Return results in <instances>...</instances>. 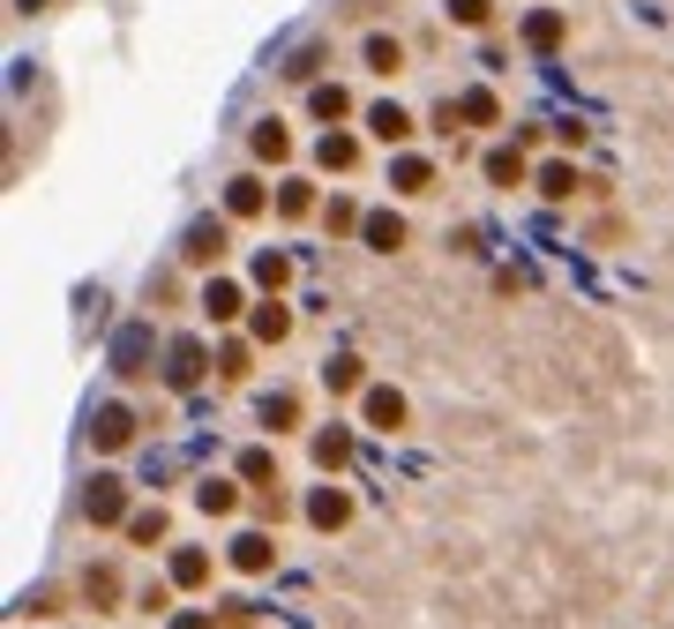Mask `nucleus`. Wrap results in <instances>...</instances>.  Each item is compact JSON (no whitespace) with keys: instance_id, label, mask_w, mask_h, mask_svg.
I'll return each mask as SVG.
<instances>
[{"instance_id":"29","label":"nucleus","mask_w":674,"mask_h":629,"mask_svg":"<svg viewBox=\"0 0 674 629\" xmlns=\"http://www.w3.org/2000/svg\"><path fill=\"white\" fill-rule=\"evenodd\" d=\"M307 210H315V188H307V180H285V188H278V217H307Z\"/></svg>"},{"instance_id":"33","label":"nucleus","mask_w":674,"mask_h":629,"mask_svg":"<svg viewBox=\"0 0 674 629\" xmlns=\"http://www.w3.org/2000/svg\"><path fill=\"white\" fill-rule=\"evenodd\" d=\"M217 375H233V382L248 375V345H225V352H217Z\"/></svg>"},{"instance_id":"8","label":"nucleus","mask_w":674,"mask_h":629,"mask_svg":"<svg viewBox=\"0 0 674 629\" xmlns=\"http://www.w3.org/2000/svg\"><path fill=\"white\" fill-rule=\"evenodd\" d=\"M360 413H368V427H382V435H397V427H405V397H397V390H390V382H375V390H368V405H360Z\"/></svg>"},{"instance_id":"19","label":"nucleus","mask_w":674,"mask_h":629,"mask_svg":"<svg viewBox=\"0 0 674 629\" xmlns=\"http://www.w3.org/2000/svg\"><path fill=\"white\" fill-rule=\"evenodd\" d=\"M172 585H211V554H203V547H180V554H172Z\"/></svg>"},{"instance_id":"26","label":"nucleus","mask_w":674,"mask_h":629,"mask_svg":"<svg viewBox=\"0 0 674 629\" xmlns=\"http://www.w3.org/2000/svg\"><path fill=\"white\" fill-rule=\"evenodd\" d=\"M293 419H300V397H293V390L262 397V427H270V435H278V427H293Z\"/></svg>"},{"instance_id":"7","label":"nucleus","mask_w":674,"mask_h":629,"mask_svg":"<svg viewBox=\"0 0 674 629\" xmlns=\"http://www.w3.org/2000/svg\"><path fill=\"white\" fill-rule=\"evenodd\" d=\"M262 203H270V188H262L255 172H240V180H225V217H262Z\"/></svg>"},{"instance_id":"15","label":"nucleus","mask_w":674,"mask_h":629,"mask_svg":"<svg viewBox=\"0 0 674 629\" xmlns=\"http://www.w3.org/2000/svg\"><path fill=\"white\" fill-rule=\"evenodd\" d=\"M255 158H262V166H285V158H293V135H285V121H262V127H255Z\"/></svg>"},{"instance_id":"23","label":"nucleus","mask_w":674,"mask_h":629,"mask_svg":"<svg viewBox=\"0 0 674 629\" xmlns=\"http://www.w3.org/2000/svg\"><path fill=\"white\" fill-rule=\"evenodd\" d=\"M532 180H540V195H548V203H570V195H577V172H570V166H540Z\"/></svg>"},{"instance_id":"3","label":"nucleus","mask_w":674,"mask_h":629,"mask_svg":"<svg viewBox=\"0 0 674 629\" xmlns=\"http://www.w3.org/2000/svg\"><path fill=\"white\" fill-rule=\"evenodd\" d=\"M121 509H127L121 480H113V472H98V480L83 487V517H90V525H121Z\"/></svg>"},{"instance_id":"25","label":"nucleus","mask_w":674,"mask_h":629,"mask_svg":"<svg viewBox=\"0 0 674 629\" xmlns=\"http://www.w3.org/2000/svg\"><path fill=\"white\" fill-rule=\"evenodd\" d=\"M240 480L270 495V487H278V458H270V450H248V458H240Z\"/></svg>"},{"instance_id":"24","label":"nucleus","mask_w":674,"mask_h":629,"mask_svg":"<svg viewBox=\"0 0 674 629\" xmlns=\"http://www.w3.org/2000/svg\"><path fill=\"white\" fill-rule=\"evenodd\" d=\"M368 68H375V76H397V68H405V45L375 31V38H368Z\"/></svg>"},{"instance_id":"11","label":"nucleus","mask_w":674,"mask_h":629,"mask_svg":"<svg viewBox=\"0 0 674 629\" xmlns=\"http://www.w3.org/2000/svg\"><path fill=\"white\" fill-rule=\"evenodd\" d=\"M315 166H323V172H352V166H360V143H352V135H337V127H330V135L315 143Z\"/></svg>"},{"instance_id":"14","label":"nucleus","mask_w":674,"mask_h":629,"mask_svg":"<svg viewBox=\"0 0 674 629\" xmlns=\"http://www.w3.org/2000/svg\"><path fill=\"white\" fill-rule=\"evenodd\" d=\"M307 517H315L323 532H337V525H352V495H345V487H323V495L307 503Z\"/></svg>"},{"instance_id":"21","label":"nucleus","mask_w":674,"mask_h":629,"mask_svg":"<svg viewBox=\"0 0 674 629\" xmlns=\"http://www.w3.org/2000/svg\"><path fill=\"white\" fill-rule=\"evenodd\" d=\"M233 503H240L233 480H203V487H195V509H203V517H233Z\"/></svg>"},{"instance_id":"10","label":"nucleus","mask_w":674,"mask_h":629,"mask_svg":"<svg viewBox=\"0 0 674 629\" xmlns=\"http://www.w3.org/2000/svg\"><path fill=\"white\" fill-rule=\"evenodd\" d=\"M248 330H255V345H285V337H293V315H285L278 300H262L248 315Z\"/></svg>"},{"instance_id":"1","label":"nucleus","mask_w":674,"mask_h":629,"mask_svg":"<svg viewBox=\"0 0 674 629\" xmlns=\"http://www.w3.org/2000/svg\"><path fill=\"white\" fill-rule=\"evenodd\" d=\"M225 240H233L225 217H195L188 240H180V262H188V270H217V262H225Z\"/></svg>"},{"instance_id":"34","label":"nucleus","mask_w":674,"mask_h":629,"mask_svg":"<svg viewBox=\"0 0 674 629\" xmlns=\"http://www.w3.org/2000/svg\"><path fill=\"white\" fill-rule=\"evenodd\" d=\"M315 60H323V45H300V53H293V68H285V76H293V83H307V76H315Z\"/></svg>"},{"instance_id":"31","label":"nucleus","mask_w":674,"mask_h":629,"mask_svg":"<svg viewBox=\"0 0 674 629\" xmlns=\"http://www.w3.org/2000/svg\"><path fill=\"white\" fill-rule=\"evenodd\" d=\"M487 15H495V0H450V23H464V31H487Z\"/></svg>"},{"instance_id":"20","label":"nucleus","mask_w":674,"mask_h":629,"mask_svg":"<svg viewBox=\"0 0 674 629\" xmlns=\"http://www.w3.org/2000/svg\"><path fill=\"white\" fill-rule=\"evenodd\" d=\"M307 113H315V121H345V113H352V98H345L337 83H315V90H307Z\"/></svg>"},{"instance_id":"35","label":"nucleus","mask_w":674,"mask_h":629,"mask_svg":"<svg viewBox=\"0 0 674 629\" xmlns=\"http://www.w3.org/2000/svg\"><path fill=\"white\" fill-rule=\"evenodd\" d=\"M172 629H217V622H211V615H180Z\"/></svg>"},{"instance_id":"4","label":"nucleus","mask_w":674,"mask_h":629,"mask_svg":"<svg viewBox=\"0 0 674 629\" xmlns=\"http://www.w3.org/2000/svg\"><path fill=\"white\" fill-rule=\"evenodd\" d=\"M166 382L172 390H195V382H203V345H195V337H172L166 345Z\"/></svg>"},{"instance_id":"32","label":"nucleus","mask_w":674,"mask_h":629,"mask_svg":"<svg viewBox=\"0 0 674 629\" xmlns=\"http://www.w3.org/2000/svg\"><path fill=\"white\" fill-rule=\"evenodd\" d=\"M127 532H135V540H166V509H135Z\"/></svg>"},{"instance_id":"28","label":"nucleus","mask_w":674,"mask_h":629,"mask_svg":"<svg viewBox=\"0 0 674 629\" xmlns=\"http://www.w3.org/2000/svg\"><path fill=\"white\" fill-rule=\"evenodd\" d=\"M487 180H495V188H517V180H525V158H517V150H487Z\"/></svg>"},{"instance_id":"27","label":"nucleus","mask_w":674,"mask_h":629,"mask_svg":"<svg viewBox=\"0 0 674 629\" xmlns=\"http://www.w3.org/2000/svg\"><path fill=\"white\" fill-rule=\"evenodd\" d=\"M323 382H330L337 397H345V390H360V352H337L330 368H323Z\"/></svg>"},{"instance_id":"9","label":"nucleus","mask_w":674,"mask_h":629,"mask_svg":"<svg viewBox=\"0 0 674 629\" xmlns=\"http://www.w3.org/2000/svg\"><path fill=\"white\" fill-rule=\"evenodd\" d=\"M562 38H570V23H562L554 8H532V15H525V45H532V53H554Z\"/></svg>"},{"instance_id":"12","label":"nucleus","mask_w":674,"mask_h":629,"mask_svg":"<svg viewBox=\"0 0 674 629\" xmlns=\"http://www.w3.org/2000/svg\"><path fill=\"white\" fill-rule=\"evenodd\" d=\"M240 307H248V300H240L233 278H211V285H203V315H211V323H233Z\"/></svg>"},{"instance_id":"2","label":"nucleus","mask_w":674,"mask_h":629,"mask_svg":"<svg viewBox=\"0 0 674 629\" xmlns=\"http://www.w3.org/2000/svg\"><path fill=\"white\" fill-rule=\"evenodd\" d=\"M90 442H98L105 458L127 450V442H135V413H127V405H98V413H90Z\"/></svg>"},{"instance_id":"5","label":"nucleus","mask_w":674,"mask_h":629,"mask_svg":"<svg viewBox=\"0 0 674 629\" xmlns=\"http://www.w3.org/2000/svg\"><path fill=\"white\" fill-rule=\"evenodd\" d=\"M360 240H368L375 255H397V248H405V217H397V210H368Z\"/></svg>"},{"instance_id":"17","label":"nucleus","mask_w":674,"mask_h":629,"mask_svg":"<svg viewBox=\"0 0 674 629\" xmlns=\"http://www.w3.org/2000/svg\"><path fill=\"white\" fill-rule=\"evenodd\" d=\"M270 562H278V547L262 540V532H240V540H233V570H248V577H255V570H270Z\"/></svg>"},{"instance_id":"6","label":"nucleus","mask_w":674,"mask_h":629,"mask_svg":"<svg viewBox=\"0 0 674 629\" xmlns=\"http://www.w3.org/2000/svg\"><path fill=\"white\" fill-rule=\"evenodd\" d=\"M368 135H375V143H405V135H413V113H405L397 98H382V105H368Z\"/></svg>"},{"instance_id":"13","label":"nucleus","mask_w":674,"mask_h":629,"mask_svg":"<svg viewBox=\"0 0 674 629\" xmlns=\"http://www.w3.org/2000/svg\"><path fill=\"white\" fill-rule=\"evenodd\" d=\"M315 464H323V472L352 464V427H315Z\"/></svg>"},{"instance_id":"22","label":"nucleus","mask_w":674,"mask_h":629,"mask_svg":"<svg viewBox=\"0 0 674 629\" xmlns=\"http://www.w3.org/2000/svg\"><path fill=\"white\" fill-rule=\"evenodd\" d=\"M458 121H480V127H495V121H503L495 90H464V98H458Z\"/></svg>"},{"instance_id":"30","label":"nucleus","mask_w":674,"mask_h":629,"mask_svg":"<svg viewBox=\"0 0 674 629\" xmlns=\"http://www.w3.org/2000/svg\"><path fill=\"white\" fill-rule=\"evenodd\" d=\"M323 225H330V233H360L368 217H360V210L345 203V195H330V203H323Z\"/></svg>"},{"instance_id":"16","label":"nucleus","mask_w":674,"mask_h":629,"mask_svg":"<svg viewBox=\"0 0 674 629\" xmlns=\"http://www.w3.org/2000/svg\"><path fill=\"white\" fill-rule=\"evenodd\" d=\"M390 188H397V195H427V188H435V166H427V158H397V166H390Z\"/></svg>"},{"instance_id":"18","label":"nucleus","mask_w":674,"mask_h":629,"mask_svg":"<svg viewBox=\"0 0 674 629\" xmlns=\"http://www.w3.org/2000/svg\"><path fill=\"white\" fill-rule=\"evenodd\" d=\"M255 285H262V293H278V285H293V255L262 248V255H255Z\"/></svg>"}]
</instances>
